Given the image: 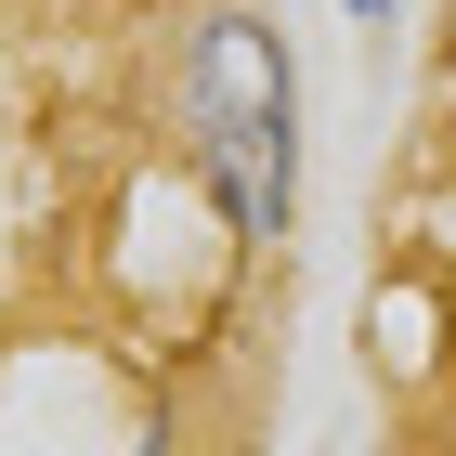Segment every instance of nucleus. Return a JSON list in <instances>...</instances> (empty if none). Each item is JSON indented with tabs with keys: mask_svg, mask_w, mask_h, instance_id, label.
Segmentation results:
<instances>
[{
	"mask_svg": "<svg viewBox=\"0 0 456 456\" xmlns=\"http://www.w3.org/2000/svg\"><path fill=\"white\" fill-rule=\"evenodd\" d=\"M339 13H352V27H391V0H339Z\"/></svg>",
	"mask_w": 456,
	"mask_h": 456,
	"instance_id": "obj_3",
	"label": "nucleus"
},
{
	"mask_svg": "<svg viewBox=\"0 0 456 456\" xmlns=\"http://www.w3.org/2000/svg\"><path fill=\"white\" fill-rule=\"evenodd\" d=\"M157 105H170V157L209 196L235 261L300 235V53L261 0H183Z\"/></svg>",
	"mask_w": 456,
	"mask_h": 456,
	"instance_id": "obj_1",
	"label": "nucleus"
},
{
	"mask_svg": "<svg viewBox=\"0 0 456 456\" xmlns=\"http://www.w3.org/2000/svg\"><path fill=\"white\" fill-rule=\"evenodd\" d=\"M131 456H196V444H183V430L157 418V430H131Z\"/></svg>",
	"mask_w": 456,
	"mask_h": 456,
	"instance_id": "obj_2",
	"label": "nucleus"
}]
</instances>
